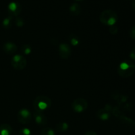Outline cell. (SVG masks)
I'll use <instances>...</instances> for the list:
<instances>
[{
	"mask_svg": "<svg viewBox=\"0 0 135 135\" xmlns=\"http://www.w3.org/2000/svg\"><path fill=\"white\" fill-rule=\"evenodd\" d=\"M135 72V65L130 60L121 62L117 69L118 75L122 78H129Z\"/></svg>",
	"mask_w": 135,
	"mask_h": 135,
	"instance_id": "cell-1",
	"label": "cell"
},
{
	"mask_svg": "<svg viewBox=\"0 0 135 135\" xmlns=\"http://www.w3.org/2000/svg\"><path fill=\"white\" fill-rule=\"evenodd\" d=\"M100 21L103 25L106 26H113L115 25L117 22L118 17L117 15L114 11L111 9H107V10L103 11L100 15Z\"/></svg>",
	"mask_w": 135,
	"mask_h": 135,
	"instance_id": "cell-2",
	"label": "cell"
},
{
	"mask_svg": "<svg viewBox=\"0 0 135 135\" xmlns=\"http://www.w3.org/2000/svg\"><path fill=\"white\" fill-rule=\"evenodd\" d=\"M112 114L122 125L127 127H135L134 121L131 118H129V117H127L124 114L123 112H122V110H121L118 107L115 106L112 108Z\"/></svg>",
	"mask_w": 135,
	"mask_h": 135,
	"instance_id": "cell-3",
	"label": "cell"
},
{
	"mask_svg": "<svg viewBox=\"0 0 135 135\" xmlns=\"http://www.w3.org/2000/svg\"><path fill=\"white\" fill-rule=\"evenodd\" d=\"M112 97L117 104L118 108L121 110L131 111L133 109V104L129 101V98L124 94L119 93H114L112 95Z\"/></svg>",
	"mask_w": 135,
	"mask_h": 135,
	"instance_id": "cell-4",
	"label": "cell"
},
{
	"mask_svg": "<svg viewBox=\"0 0 135 135\" xmlns=\"http://www.w3.org/2000/svg\"><path fill=\"white\" fill-rule=\"evenodd\" d=\"M52 104L51 100L46 96H38L34 100L33 105L35 111L43 112V111L50 108Z\"/></svg>",
	"mask_w": 135,
	"mask_h": 135,
	"instance_id": "cell-5",
	"label": "cell"
},
{
	"mask_svg": "<svg viewBox=\"0 0 135 135\" xmlns=\"http://www.w3.org/2000/svg\"><path fill=\"white\" fill-rule=\"evenodd\" d=\"M12 67L17 71H21L26 68L27 61L25 57L20 54H16L12 57L11 61Z\"/></svg>",
	"mask_w": 135,
	"mask_h": 135,
	"instance_id": "cell-6",
	"label": "cell"
},
{
	"mask_svg": "<svg viewBox=\"0 0 135 135\" xmlns=\"http://www.w3.org/2000/svg\"><path fill=\"white\" fill-rule=\"evenodd\" d=\"M88 106V102L84 98H79L75 99L71 104V108L76 113H82L87 109Z\"/></svg>",
	"mask_w": 135,
	"mask_h": 135,
	"instance_id": "cell-7",
	"label": "cell"
},
{
	"mask_svg": "<svg viewBox=\"0 0 135 135\" xmlns=\"http://www.w3.org/2000/svg\"><path fill=\"white\" fill-rule=\"evenodd\" d=\"M17 119L21 124L26 125L31 121L32 115L27 109H21L17 113Z\"/></svg>",
	"mask_w": 135,
	"mask_h": 135,
	"instance_id": "cell-8",
	"label": "cell"
},
{
	"mask_svg": "<svg viewBox=\"0 0 135 135\" xmlns=\"http://www.w3.org/2000/svg\"><path fill=\"white\" fill-rule=\"evenodd\" d=\"M112 108L113 107L110 104H107L104 108H102V109L98 110L97 113H96L98 118H99L102 121H108L112 114Z\"/></svg>",
	"mask_w": 135,
	"mask_h": 135,
	"instance_id": "cell-9",
	"label": "cell"
},
{
	"mask_svg": "<svg viewBox=\"0 0 135 135\" xmlns=\"http://www.w3.org/2000/svg\"><path fill=\"white\" fill-rule=\"evenodd\" d=\"M58 52L61 58L63 59H67L71 57L72 51L71 48L67 43H62L58 47Z\"/></svg>",
	"mask_w": 135,
	"mask_h": 135,
	"instance_id": "cell-10",
	"label": "cell"
},
{
	"mask_svg": "<svg viewBox=\"0 0 135 135\" xmlns=\"http://www.w3.org/2000/svg\"><path fill=\"white\" fill-rule=\"evenodd\" d=\"M34 119L36 124L39 126L44 127L47 125V118L43 113V112L35 111L34 113Z\"/></svg>",
	"mask_w": 135,
	"mask_h": 135,
	"instance_id": "cell-11",
	"label": "cell"
},
{
	"mask_svg": "<svg viewBox=\"0 0 135 135\" xmlns=\"http://www.w3.org/2000/svg\"><path fill=\"white\" fill-rule=\"evenodd\" d=\"M3 50L5 54L8 55H13L17 51L18 47L15 43L12 42H7L3 46Z\"/></svg>",
	"mask_w": 135,
	"mask_h": 135,
	"instance_id": "cell-12",
	"label": "cell"
},
{
	"mask_svg": "<svg viewBox=\"0 0 135 135\" xmlns=\"http://www.w3.org/2000/svg\"><path fill=\"white\" fill-rule=\"evenodd\" d=\"M9 11L10 12V14L11 16L17 17L20 14L21 11V7L20 4L17 3L16 2H11L9 4Z\"/></svg>",
	"mask_w": 135,
	"mask_h": 135,
	"instance_id": "cell-13",
	"label": "cell"
},
{
	"mask_svg": "<svg viewBox=\"0 0 135 135\" xmlns=\"http://www.w3.org/2000/svg\"><path fill=\"white\" fill-rule=\"evenodd\" d=\"M13 128L10 125L4 123L0 125V135H11Z\"/></svg>",
	"mask_w": 135,
	"mask_h": 135,
	"instance_id": "cell-14",
	"label": "cell"
},
{
	"mask_svg": "<svg viewBox=\"0 0 135 135\" xmlns=\"http://www.w3.org/2000/svg\"><path fill=\"white\" fill-rule=\"evenodd\" d=\"M69 11L73 15L78 16L81 13V7L77 3H74L70 6Z\"/></svg>",
	"mask_w": 135,
	"mask_h": 135,
	"instance_id": "cell-15",
	"label": "cell"
},
{
	"mask_svg": "<svg viewBox=\"0 0 135 135\" xmlns=\"http://www.w3.org/2000/svg\"><path fill=\"white\" fill-rule=\"evenodd\" d=\"M14 22L15 21L13 20V17L10 15L9 16V17H6V18L3 21V26L5 29H9L13 26V23H15Z\"/></svg>",
	"mask_w": 135,
	"mask_h": 135,
	"instance_id": "cell-16",
	"label": "cell"
},
{
	"mask_svg": "<svg viewBox=\"0 0 135 135\" xmlns=\"http://www.w3.org/2000/svg\"><path fill=\"white\" fill-rule=\"evenodd\" d=\"M68 129L69 125L65 121H61L56 125V129L58 132H65Z\"/></svg>",
	"mask_w": 135,
	"mask_h": 135,
	"instance_id": "cell-17",
	"label": "cell"
},
{
	"mask_svg": "<svg viewBox=\"0 0 135 135\" xmlns=\"http://www.w3.org/2000/svg\"><path fill=\"white\" fill-rule=\"evenodd\" d=\"M69 41L70 42L71 44L73 46H76L80 43L79 37L74 34H71L69 36Z\"/></svg>",
	"mask_w": 135,
	"mask_h": 135,
	"instance_id": "cell-18",
	"label": "cell"
},
{
	"mask_svg": "<svg viewBox=\"0 0 135 135\" xmlns=\"http://www.w3.org/2000/svg\"><path fill=\"white\" fill-rule=\"evenodd\" d=\"M41 135H55V132L50 127H45L41 130Z\"/></svg>",
	"mask_w": 135,
	"mask_h": 135,
	"instance_id": "cell-19",
	"label": "cell"
},
{
	"mask_svg": "<svg viewBox=\"0 0 135 135\" xmlns=\"http://www.w3.org/2000/svg\"><path fill=\"white\" fill-rule=\"evenodd\" d=\"M21 51L25 55H29L32 52L31 46L28 44H24L21 47Z\"/></svg>",
	"mask_w": 135,
	"mask_h": 135,
	"instance_id": "cell-20",
	"label": "cell"
},
{
	"mask_svg": "<svg viewBox=\"0 0 135 135\" xmlns=\"http://www.w3.org/2000/svg\"><path fill=\"white\" fill-rule=\"evenodd\" d=\"M15 24L16 26L17 27H22L25 25V22H24V20L22 19L21 17H17V18L15 19Z\"/></svg>",
	"mask_w": 135,
	"mask_h": 135,
	"instance_id": "cell-21",
	"label": "cell"
},
{
	"mask_svg": "<svg viewBox=\"0 0 135 135\" xmlns=\"http://www.w3.org/2000/svg\"><path fill=\"white\" fill-rule=\"evenodd\" d=\"M18 135H31V131L28 128H22L18 131Z\"/></svg>",
	"mask_w": 135,
	"mask_h": 135,
	"instance_id": "cell-22",
	"label": "cell"
},
{
	"mask_svg": "<svg viewBox=\"0 0 135 135\" xmlns=\"http://www.w3.org/2000/svg\"><path fill=\"white\" fill-rule=\"evenodd\" d=\"M109 33L112 35H115V34H117L118 32V28H117V26L115 25H113V26H109Z\"/></svg>",
	"mask_w": 135,
	"mask_h": 135,
	"instance_id": "cell-23",
	"label": "cell"
},
{
	"mask_svg": "<svg viewBox=\"0 0 135 135\" xmlns=\"http://www.w3.org/2000/svg\"><path fill=\"white\" fill-rule=\"evenodd\" d=\"M129 36L131 39L135 40V25L132 26L131 28L129 30Z\"/></svg>",
	"mask_w": 135,
	"mask_h": 135,
	"instance_id": "cell-24",
	"label": "cell"
},
{
	"mask_svg": "<svg viewBox=\"0 0 135 135\" xmlns=\"http://www.w3.org/2000/svg\"><path fill=\"white\" fill-rule=\"evenodd\" d=\"M129 56H130L131 59H132L133 60L135 61V47L132 49L130 54H129Z\"/></svg>",
	"mask_w": 135,
	"mask_h": 135,
	"instance_id": "cell-25",
	"label": "cell"
},
{
	"mask_svg": "<svg viewBox=\"0 0 135 135\" xmlns=\"http://www.w3.org/2000/svg\"><path fill=\"white\" fill-rule=\"evenodd\" d=\"M84 135H98V134L95 131H87L86 133L84 134Z\"/></svg>",
	"mask_w": 135,
	"mask_h": 135,
	"instance_id": "cell-26",
	"label": "cell"
},
{
	"mask_svg": "<svg viewBox=\"0 0 135 135\" xmlns=\"http://www.w3.org/2000/svg\"><path fill=\"white\" fill-rule=\"evenodd\" d=\"M133 7H134L135 9V0L134 1H133Z\"/></svg>",
	"mask_w": 135,
	"mask_h": 135,
	"instance_id": "cell-27",
	"label": "cell"
},
{
	"mask_svg": "<svg viewBox=\"0 0 135 135\" xmlns=\"http://www.w3.org/2000/svg\"><path fill=\"white\" fill-rule=\"evenodd\" d=\"M76 1H81V0H76Z\"/></svg>",
	"mask_w": 135,
	"mask_h": 135,
	"instance_id": "cell-28",
	"label": "cell"
}]
</instances>
